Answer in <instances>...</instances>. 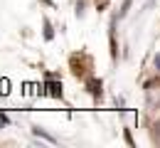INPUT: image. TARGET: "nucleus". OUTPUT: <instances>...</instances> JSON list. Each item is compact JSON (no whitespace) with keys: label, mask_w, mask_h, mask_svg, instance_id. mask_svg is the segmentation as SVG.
I'll return each mask as SVG.
<instances>
[{"label":"nucleus","mask_w":160,"mask_h":148,"mask_svg":"<svg viewBox=\"0 0 160 148\" xmlns=\"http://www.w3.org/2000/svg\"><path fill=\"white\" fill-rule=\"evenodd\" d=\"M116 20H118V18H111V25H108V44H111V59H113V62L118 59V44H116V32H113Z\"/></svg>","instance_id":"nucleus-1"},{"label":"nucleus","mask_w":160,"mask_h":148,"mask_svg":"<svg viewBox=\"0 0 160 148\" xmlns=\"http://www.w3.org/2000/svg\"><path fill=\"white\" fill-rule=\"evenodd\" d=\"M131 3H133V0H123V5H121V10H118V20L128 15V10H131Z\"/></svg>","instance_id":"nucleus-6"},{"label":"nucleus","mask_w":160,"mask_h":148,"mask_svg":"<svg viewBox=\"0 0 160 148\" xmlns=\"http://www.w3.org/2000/svg\"><path fill=\"white\" fill-rule=\"evenodd\" d=\"M153 128H155V136H158V138H160V121H158V124H155V126H153Z\"/></svg>","instance_id":"nucleus-11"},{"label":"nucleus","mask_w":160,"mask_h":148,"mask_svg":"<svg viewBox=\"0 0 160 148\" xmlns=\"http://www.w3.org/2000/svg\"><path fill=\"white\" fill-rule=\"evenodd\" d=\"M123 138H126V143H128V146H131V148L136 146V143H133V136H131V131H128V128L123 131Z\"/></svg>","instance_id":"nucleus-8"},{"label":"nucleus","mask_w":160,"mask_h":148,"mask_svg":"<svg viewBox=\"0 0 160 148\" xmlns=\"http://www.w3.org/2000/svg\"><path fill=\"white\" fill-rule=\"evenodd\" d=\"M153 64H155V69H160V54H155V57H153Z\"/></svg>","instance_id":"nucleus-10"},{"label":"nucleus","mask_w":160,"mask_h":148,"mask_svg":"<svg viewBox=\"0 0 160 148\" xmlns=\"http://www.w3.org/2000/svg\"><path fill=\"white\" fill-rule=\"evenodd\" d=\"M0 124H2V126H8V124H10V119H8V114H0Z\"/></svg>","instance_id":"nucleus-9"},{"label":"nucleus","mask_w":160,"mask_h":148,"mask_svg":"<svg viewBox=\"0 0 160 148\" xmlns=\"http://www.w3.org/2000/svg\"><path fill=\"white\" fill-rule=\"evenodd\" d=\"M84 5H86L84 0H79V3H77V10H74V13H77V18H84Z\"/></svg>","instance_id":"nucleus-7"},{"label":"nucleus","mask_w":160,"mask_h":148,"mask_svg":"<svg viewBox=\"0 0 160 148\" xmlns=\"http://www.w3.org/2000/svg\"><path fill=\"white\" fill-rule=\"evenodd\" d=\"M101 86H103V84H101L99 77H91V79H86V91H89L94 99H99V96H101V91H103Z\"/></svg>","instance_id":"nucleus-2"},{"label":"nucleus","mask_w":160,"mask_h":148,"mask_svg":"<svg viewBox=\"0 0 160 148\" xmlns=\"http://www.w3.org/2000/svg\"><path fill=\"white\" fill-rule=\"evenodd\" d=\"M47 89H49V94L54 96V99H62V82H47Z\"/></svg>","instance_id":"nucleus-4"},{"label":"nucleus","mask_w":160,"mask_h":148,"mask_svg":"<svg viewBox=\"0 0 160 148\" xmlns=\"http://www.w3.org/2000/svg\"><path fill=\"white\" fill-rule=\"evenodd\" d=\"M32 136H35V138H42V141H47V143H57V138L49 136L47 131H42L40 126H32Z\"/></svg>","instance_id":"nucleus-3"},{"label":"nucleus","mask_w":160,"mask_h":148,"mask_svg":"<svg viewBox=\"0 0 160 148\" xmlns=\"http://www.w3.org/2000/svg\"><path fill=\"white\" fill-rule=\"evenodd\" d=\"M42 25H44V32H42V35H44V40H47V42H52V40H54V27H52V22L44 18Z\"/></svg>","instance_id":"nucleus-5"}]
</instances>
